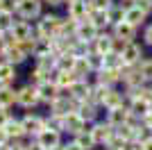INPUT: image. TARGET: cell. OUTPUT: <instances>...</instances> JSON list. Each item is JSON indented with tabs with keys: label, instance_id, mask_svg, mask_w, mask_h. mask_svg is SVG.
<instances>
[{
	"label": "cell",
	"instance_id": "5b68a950",
	"mask_svg": "<svg viewBox=\"0 0 152 150\" xmlns=\"http://www.w3.org/2000/svg\"><path fill=\"white\" fill-rule=\"evenodd\" d=\"M75 98L70 96V98H66V96H59L55 102H52V114H57V116H68V114L75 112Z\"/></svg>",
	"mask_w": 152,
	"mask_h": 150
},
{
	"label": "cell",
	"instance_id": "4316f807",
	"mask_svg": "<svg viewBox=\"0 0 152 150\" xmlns=\"http://www.w3.org/2000/svg\"><path fill=\"white\" fill-rule=\"evenodd\" d=\"M75 143L80 146L82 150H91L95 146V139H93V134H91V130L89 132H80V134H75Z\"/></svg>",
	"mask_w": 152,
	"mask_h": 150
},
{
	"label": "cell",
	"instance_id": "7dc6e473",
	"mask_svg": "<svg viewBox=\"0 0 152 150\" xmlns=\"http://www.w3.org/2000/svg\"><path fill=\"white\" fill-rule=\"evenodd\" d=\"M127 2H136V0H127Z\"/></svg>",
	"mask_w": 152,
	"mask_h": 150
},
{
	"label": "cell",
	"instance_id": "7402d4cb",
	"mask_svg": "<svg viewBox=\"0 0 152 150\" xmlns=\"http://www.w3.org/2000/svg\"><path fill=\"white\" fill-rule=\"evenodd\" d=\"M73 73L77 75V80H84V75L91 73V64L86 57H77L75 59V66H73Z\"/></svg>",
	"mask_w": 152,
	"mask_h": 150
},
{
	"label": "cell",
	"instance_id": "1f68e13d",
	"mask_svg": "<svg viewBox=\"0 0 152 150\" xmlns=\"http://www.w3.org/2000/svg\"><path fill=\"white\" fill-rule=\"evenodd\" d=\"M139 73L143 80H152V59H148V62H143L139 66Z\"/></svg>",
	"mask_w": 152,
	"mask_h": 150
},
{
	"label": "cell",
	"instance_id": "83f0119b",
	"mask_svg": "<svg viewBox=\"0 0 152 150\" xmlns=\"http://www.w3.org/2000/svg\"><path fill=\"white\" fill-rule=\"evenodd\" d=\"M102 105L107 107V109H116V107H123V93H118V91H109Z\"/></svg>",
	"mask_w": 152,
	"mask_h": 150
},
{
	"label": "cell",
	"instance_id": "ac0fdd59",
	"mask_svg": "<svg viewBox=\"0 0 152 150\" xmlns=\"http://www.w3.org/2000/svg\"><path fill=\"white\" fill-rule=\"evenodd\" d=\"M134 34H136V27L129 25L127 21H121V23L116 25V37L114 39H123V41H132Z\"/></svg>",
	"mask_w": 152,
	"mask_h": 150
},
{
	"label": "cell",
	"instance_id": "74e56055",
	"mask_svg": "<svg viewBox=\"0 0 152 150\" xmlns=\"http://www.w3.org/2000/svg\"><path fill=\"white\" fill-rule=\"evenodd\" d=\"M7 109H2V107H0V125H2V127H5V123H7V121H9V116H7Z\"/></svg>",
	"mask_w": 152,
	"mask_h": 150
},
{
	"label": "cell",
	"instance_id": "8fae6325",
	"mask_svg": "<svg viewBox=\"0 0 152 150\" xmlns=\"http://www.w3.org/2000/svg\"><path fill=\"white\" fill-rule=\"evenodd\" d=\"M132 121V112L125 109V107H116V109H109V123L114 127H121V125L129 123Z\"/></svg>",
	"mask_w": 152,
	"mask_h": 150
},
{
	"label": "cell",
	"instance_id": "7bdbcfd3",
	"mask_svg": "<svg viewBox=\"0 0 152 150\" xmlns=\"http://www.w3.org/2000/svg\"><path fill=\"white\" fill-rule=\"evenodd\" d=\"M25 150H45V148H41L39 143H34V146H25Z\"/></svg>",
	"mask_w": 152,
	"mask_h": 150
},
{
	"label": "cell",
	"instance_id": "4dcf8cb0",
	"mask_svg": "<svg viewBox=\"0 0 152 150\" xmlns=\"http://www.w3.org/2000/svg\"><path fill=\"white\" fill-rule=\"evenodd\" d=\"M12 25H14V21H12V14L0 12V32H9V30H12Z\"/></svg>",
	"mask_w": 152,
	"mask_h": 150
},
{
	"label": "cell",
	"instance_id": "d6a6232c",
	"mask_svg": "<svg viewBox=\"0 0 152 150\" xmlns=\"http://www.w3.org/2000/svg\"><path fill=\"white\" fill-rule=\"evenodd\" d=\"M91 9H100V12H107L111 9V0H89Z\"/></svg>",
	"mask_w": 152,
	"mask_h": 150
},
{
	"label": "cell",
	"instance_id": "e0dca14e",
	"mask_svg": "<svg viewBox=\"0 0 152 150\" xmlns=\"http://www.w3.org/2000/svg\"><path fill=\"white\" fill-rule=\"evenodd\" d=\"M145 16H148V14L143 12V9H139V7L134 5V7H127V9H125V18H123V21H127L129 25L136 27V25H141L143 21H145Z\"/></svg>",
	"mask_w": 152,
	"mask_h": 150
},
{
	"label": "cell",
	"instance_id": "e575fe53",
	"mask_svg": "<svg viewBox=\"0 0 152 150\" xmlns=\"http://www.w3.org/2000/svg\"><path fill=\"white\" fill-rule=\"evenodd\" d=\"M136 7L148 14V12H152V0H136Z\"/></svg>",
	"mask_w": 152,
	"mask_h": 150
},
{
	"label": "cell",
	"instance_id": "bcb514c9",
	"mask_svg": "<svg viewBox=\"0 0 152 150\" xmlns=\"http://www.w3.org/2000/svg\"><path fill=\"white\" fill-rule=\"evenodd\" d=\"M64 2H73V0H64Z\"/></svg>",
	"mask_w": 152,
	"mask_h": 150
},
{
	"label": "cell",
	"instance_id": "277c9868",
	"mask_svg": "<svg viewBox=\"0 0 152 150\" xmlns=\"http://www.w3.org/2000/svg\"><path fill=\"white\" fill-rule=\"evenodd\" d=\"M16 102H18V105H23V107H27V109H30V107H34V105L39 102V91H37V87H30V84H27V87H23L18 93H16Z\"/></svg>",
	"mask_w": 152,
	"mask_h": 150
},
{
	"label": "cell",
	"instance_id": "f1b7e54d",
	"mask_svg": "<svg viewBox=\"0 0 152 150\" xmlns=\"http://www.w3.org/2000/svg\"><path fill=\"white\" fill-rule=\"evenodd\" d=\"M121 71H114V68H100V82L102 84H111V82H116L118 77H121Z\"/></svg>",
	"mask_w": 152,
	"mask_h": 150
},
{
	"label": "cell",
	"instance_id": "d6986e66",
	"mask_svg": "<svg viewBox=\"0 0 152 150\" xmlns=\"http://www.w3.org/2000/svg\"><path fill=\"white\" fill-rule=\"evenodd\" d=\"M70 96H73L75 100H80V102H82V100L91 98V89L86 87V82H84V80H77L75 84L70 87Z\"/></svg>",
	"mask_w": 152,
	"mask_h": 150
},
{
	"label": "cell",
	"instance_id": "5bb4252c",
	"mask_svg": "<svg viewBox=\"0 0 152 150\" xmlns=\"http://www.w3.org/2000/svg\"><path fill=\"white\" fill-rule=\"evenodd\" d=\"M5 55H7V62H9V64H20V62H25V59H27V55H30V52H27L20 43H16V41H14V43L7 48Z\"/></svg>",
	"mask_w": 152,
	"mask_h": 150
},
{
	"label": "cell",
	"instance_id": "8992f818",
	"mask_svg": "<svg viewBox=\"0 0 152 150\" xmlns=\"http://www.w3.org/2000/svg\"><path fill=\"white\" fill-rule=\"evenodd\" d=\"M39 146L45 150H55L59 148V132L57 130H50V127H45L43 132H39Z\"/></svg>",
	"mask_w": 152,
	"mask_h": 150
},
{
	"label": "cell",
	"instance_id": "b9f144b4",
	"mask_svg": "<svg viewBox=\"0 0 152 150\" xmlns=\"http://www.w3.org/2000/svg\"><path fill=\"white\" fill-rule=\"evenodd\" d=\"M64 150H82L77 143H70V146H64Z\"/></svg>",
	"mask_w": 152,
	"mask_h": 150
},
{
	"label": "cell",
	"instance_id": "d4e9b609",
	"mask_svg": "<svg viewBox=\"0 0 152 150\" xmlns=\"http://www.w3.org/2000/svg\"><path fill=\"white\" fill-rule=\"evenodd\" d=\"M16 102V91L9 87H0V107L7 109V107H12Z\"/></svg>",
	"mask_w": 152,
	"mask_h": 150
},
{
	"label": "cell",
	"instance_id": "2e32d148",
	"mask_svg": "<svg viewBox=\"0 0 152 150\" xmlns=\"http://www.w3.org/2000/svg\"><path fill=\"white\" fill-rule=\"evenodd\" d=\"M129 112H132V116H141V118H145L148 114L152 112V105L148 102L145 98H143V96H136V98H134V102H132V109H129Z\"/></svg>",
	"mask_w": 152,
	"mask_h": 150
},
{
	"label": "cell",
	"instance_id": "484cf974",
	"mask_svg": "<svg viewBox=\"0 0 152 150\" xmlns=\"http://www.w3.org/2000/svg\"><path fill=\"white\" fill-rule=\"evenodd\" d=\"M89 21L100 30V27H104V25H109V14L107 12H100V9H91L89 14Z\"/></svg>",
	"mask_w": 152,
	"mask_h": 150
},
{
	"label": "cell",
	"instance_id": "cb8c5ba5",
	"mask_svg": "<svg viewBox=\"0 0 152 150\" xmlns=\"http://www.w3.org/2000/svg\"><path fill=\"white\" fill-rule=\"evenodd\" d=\"M5 132H7V137H14V139H18L25 134V130H23V121H7L5 123Z\"/></svg>",
	"mask_w": 152,
	"mask_h": 150
},
{
	"label": "cell",
	"instance_id": "4fadbf2b",
	"mask_svg": "<svg viewBox=\"0 0 152 150\" xmlns=\"http://www.w3.org/2000/svg\"><path fill=\"white\" fill-rule=\"evenodd\" d=\"M23 130H25V134H39V132L45 130V121L41 118V116H25L23 118Z\"/></svg>",
	"mask_w": 152,
	"mask_h": 150
},
{
	"label": "cell",
	"instance_id": "44dd1931",
	"mask_svg": "<svg viewBox=\"0 0 152 150\" xmlns=\"http://www.w3.org/2000/svg\"><path fill=\"white\" fill-rule=\"evenodd\" d=\"M16 73H14V64H0V87H9V82H14Z\"/></svg>",
	"mask_w": 152,
	"mask_h": 150
},
{
	"label": "cell",
	"instance_id": "9a60e30c",
	"mask_svg": "<svg viewBox=\"0 0 152 150\" xmlns=\"http://www.w3.org/2000/svg\"><path fill=\"white\" fill-rule=\"evenodd\" d=\"M9 32H12V37H14V41H16V43L32 39V27L25 23V21H18V23H14Z\"/></svg>",
	"mask_w": 152,
	"mask_h": 150
},
{
	"label": "cell",
	"instance_id": "ffe728a7",
	"mask_svg": "<svg viewBox=\"0 0 152 150\" xmlns=\"http://www.w3.org/2000/svg\"><path fill=\"white\" fill-rule=\"evenodd\" d=\"M75 82H77V75L73 73V71H59V73H57V80H55V84H57L59 89H70Z\"/></svg>",
	"mask_w": 152,
	"mask_h": 150
},
{
	"label": "cell",
	"instance_id": "52a82bcc",
	"mask_svg": "<svg viewBox=\"0 0 152 150\" xmlns=\"http://www.w3.org/2000/svg\"><path fill=\"white\" fill-rule=\"evenodd\" d=\"M18 14L23 18H37L41 14V2L39 0H18Z\"/></svg>",
	"mask_w": 152,
	"mask_h": 150
},
{
	"label": "cell",
	"instance_id": "8d00e7d4",
	"mask_svg": "<svg viewBox=\"0 0 152 150\" xmlns=\"http://www.w3.org/2000/svg\"><path fill=\"white\" fill-rule=\"evenodd\" d=\"M9 46H12V41H5V39L0 37V52H2V55L7 52V48H9Z\"/></svg>",
	"mask_w": 152,
	"mask_h": 150
},
{
	"label": "cell",
	"instance_id": "7a4b0ae2",
	"mask_svg": "<svg viewBox=\"0 0 152 150\" xmlns=\"http://www.w3.org/2000/svg\"><path fill=\"white\" fill-rule=\"evenodd\" d=\"M89 14H91V5L89 2H84V0H73V2H68V16L73 21L82 23V21H86Z\"/></svg>",
	"mask_w": 152,
	"mask_h": 150
},
{
	"label": "cell",
	"instance_id": "ba28073f",
	"mask_svg": "<svg viewBox=\"0 0 152 150\" xmlns=\"http://www.w3.org/2000/svg\"><path fill=\"white\" fill-rule=\"evenodd\" d=\"M91 134H93L95 143H109V139L116 134V130H114L111 123H98L93 130H91Z\"/></svg>",
	"mask_w": 152,
	"mask_h": 150
},
{
	"label": "cell",
	"instance_id": "d590c367",
	"mask_svg": "<svg viewBox=\"0 0 152 150\" xmlns=\"http://www.w3.org/2000/svg\"><path fill=\"white\" fill-rule=\"evenodd\" d=\"M143 39H145L148 43L152 46V25H148V27H145V32H143Z\"/></svg>",
	"mask_w": 152,
	"mask_h": 150
},
{
	"label": "cell",
	"instance_id": "7c38bea8",
	"mask_svg": "<svg viewBox=\"0 0 152 150\" xmlns=\"http://www.w3.org/2000/svg\"><path fill=\"white\" fill-rule=\"evenodd\" d=\"M84 125H86V121L80 116V114H68V116H64V130L73 132V134H80V132H84Z\"/></svg>",
	"mask_w": 152,
	"mask_h": 150
},
{
	"label": "cell",
	"instance_id": "f6af8a7d",
	"mask_svg": "<svg viewBox=\"0 0 152 150\" xmlns=\"http://www.w3.org/2000/svg\"><path fill=\"white\" fill-rule=\"evenodd\" d=\"M125 150H143V146H127Z\"/></svg>",
	"mask_w": 152,
	"mask_h": 150
},
{
	"label": "cell",
	"instance_id": "3957f363",
	"mask_svg": "<svg viewBox=\"0 0 152 150\" xmlns=\"http://www.w3.org/2000/svg\"><path fill=\"white\" fill-rule=\"evenodd\" d=\"M95 37H98V27H95L91 21H82V23H77V32H75L77 41L89 43V41H95Z\"/></svg>",
	"mask_w": 152,
	"mask_h": 150
},
{
	"label": "cell",
	"instance_id": "ee69618b",
	"mask_svg": "<svg viewBox=\"0 0 152 150\" xmlns=\"http://www.w3.org/2000/svg\"><path fill=\"white\" fill-rule=\"evenodd\" d=\"M45 2H48V5H55V7H57V5H61L64 0H45Z\"/></svg>",
	"mask_w": 152,
	"mask_h": 150
},
{
	"label": "cell",
	"instance_id": "603a6c76",
	"mask_svg": "<svg viewBox=\"0 0 152 150\" xmlns=\"http://www.w3.org/2000/svg\"><path fill=\"white\" fill-rule=\"evenodd\" d=\"M114 50V39L111 37H95V52L98 55H107Z\"/></svg>",
	"mask_w": 152,
	"mask_h": 150
},
{
	"label": "cell",
	"instance_id": "f546056e",
	"mask_svg": "<svg viewBox=\"0 0 152 150\" xmlns=\"http://www.w3.org/2000/svg\"><path fill=\"white\" fill-rule=\"evenodd\" d=\"M80 116H82L84 121H91V118H95V107L93 105H86V100H82V105H80Z\"/></svg>",
	"mask_w": 152,
	"mask_h": 150
},
{
	"label": "cell",
	"instance_id": "60d3db41",
	"mask_svg": "<svg viewBox=\"0 0 152 150\" xmlns=\"http://www.w3.org/2000/svg\"><path fill=\"white\" fill-rule=\"evenodd\" d=\"M143 121H145V127H148V130H152V112L148 114V116H145Z\"/></svg>",
	"mask_w": 152,
	"mask_h": 150
},
{
	"label": "cell",
	"instance_id": "9c48e42d",
	"mask_svg": "<svg viewBox=\"0 0 152 150\" xmlns=\"http://www.w3.org/2000/svg\"><path fill=\"white\" fill-rule=\"evenodd\" d=\"M121 59H123V64H125V66H134V64L141 59V46H136V43H132V41H129V43L121 50Z\"/></svg>",
	"mask_w": 152,
	"mask_h": 150
},
{
	"label": "cell",
	"instance_id": "f35d334b",
	"mask_svg": "<svg viewBox=\"0 0 152 150\" xmlns=\"http://www.w3.org/2000/svg\"><path fill=\"white\" fill-rule=\"evenodd\" d=\"M5 141H7V132H5V127L0 125V146L5 143Z\"/></svg>",
	"mask_w": 152,
	"mask_h": 150
},
{
	"label": "cell",
	"instance_id": "ab89813d",
	"mask_svg": "<svg viewBox=\"0 0 152 150\" xmlns=\"http://www.w3.org/2000/svg\"><path fill=\"white\" fill-rule=\"evenodd\" d=\"M141 146H143V150H152V137H150V139H145V141H143Z\"/></svg>",
	"mask_w": 152,
	"mask_h": 150
},
{
	"label": "cell",
	"instance_id": "30bf717a",
	"mask_svg": "<svg viewBox=\"0 0 152 150\" xmlns=\"http://www.w3.org/2000/svg\"><path fill=\"white\" fill-rule=\"evenodd\" d=\"M37 91H39V100H43V102H50V105L59 98V87H57V84H50V82H43V84H39Z\"/></svg>",
	"mask_w": 152,
	"mask_h": 150
},
{
	"label": "cell",
	"instance_id": "6da1fadb",
	"mask_svg": "<svg viewBox=\"0 0 152 150\" xmlns=\"http://www.w3.org/2000/svg\"><path fill=\"white\" fill-rule=\"evenodd\" d=\"M59 23H61V21H59L57 16H43V18L39 21V27H37L39 37L43 39V41H52L59 32Z\"/></svg>",
	"mask_w": 152,
	"mask_h": 150
},
{
	"label": "cell",
	"instance_id": "836d02e7",
	"mask_svg": "<svg viewBox=\"0 0 152 150\" xmlns=\"http://www.w3.org/2000/svg\"><path fill=\"white\" fill-rule=\"evenodd\" d=\"M16 7H18V0H0V12L5 14H12Z\"/></svg>",
	"mask_w": 152,
	"mask_h": 150
}]
</instances>
